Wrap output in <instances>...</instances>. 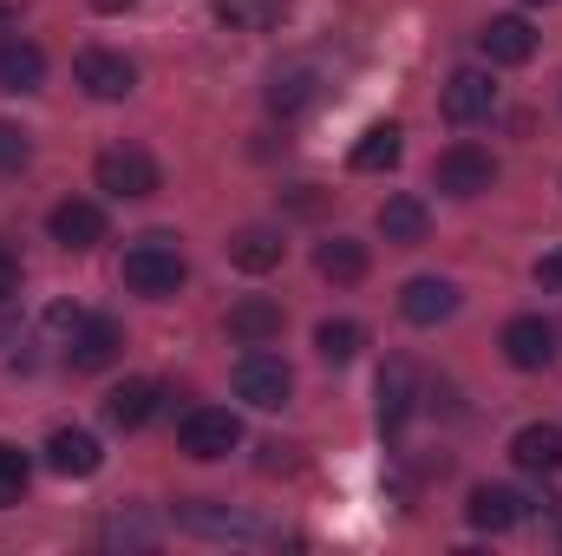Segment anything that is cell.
I'll return each mask as SVG.
<instances>
[{
	"mask_svg": "<svg viewBox=\"0 0 562 556\" xmlns=\"http://www.w3.org/2000/svg\"><path fill=\"white\" fill-rule=\"evenodd\" d=\"M229 341H243V347H269V341H281V301H269V294L236 301V308H229Z\"/></svg>",
	"mask_w": 562,
	"mask_h": 556,
	"instance_id": "obj_21",
	"label": "cell"
},
{
	"mask_svg": "<svg viewBox=\"0 0 562 556\" xmlns=\"http://www.w3.org/2000/svg\"><path fill=\"white\" fill-rule=\"evenodd\" d=\"M445 119L451 125H484L491 112H497V79L484 73V66H458L451 79H445Z\"/></svg>",
	"mask_w": 562,
	"mask_h": 556,
	"instance_id": "obj_8",
	"label": "cell"
},
{
	"mask_svg": "<svg viewBox=\"0 0 562 556\" xmlns=\"http://www.w3.org/2000/svg\"><path fill=\"white\" fill-rule=\"evenodd\" d=\"M281 256H288V243H281V230H269V223H249V230L229 236V263L243 276H269V269H281Z\"/></svg>",
	"mask_w": 562,
	"mask_h": 556,
	"instance_id": "obj_19",
	"label": "cell"
},
{
	"mask_svg": "<svg viewBox=\"0 0 562 556\" xmlns=\"http://www.w3.org/2000/svg\"><path fill=\"white\" fill-rule=\"evenodd\" d=\"M413 407H419V380H413V367H406V360H386V374H380V432L400 438L406 419H413Z\"/></svg>",
	"mask_w": 562,
	"mask_h": 556,
	"instance_id": "obj_16",
	"label": "cell"
},
{
	"mask_svg": "<svg viewBox=\"0 0 562 556\" xmlns=\"http://www.w3.org/2000/svg\"><path fill=\"white\" fill-rule=\"evenodd\" d=\"M72 79H79L92 99H105V105H119V99L138 92V66H132L125 53H112V46H86V53L72 59Z\"/></svg>",
	"mask_w": 562,
	"mask_h": 556,
	"instance_id": "obj_7",
	"label": "cell"
},
{
	"mask_svg": "<svg viewBox=\"0 0 562 556\" xmlns=\"http://www.w3.org/2000/svg\"><path fill=\"white\" fill-rule=\"evenodd\" d=\"M157 380H125V387H112L105 393V419L119 425V432H138V425H150V413H157Z\"/></svg>",
	"mask_w": 562,
	"mask_h": 556,
	"instance_id": "obj_23",
	"label": "cell"
},
{
	"mask_svg": "<svg viewBox=\"0 0 562 556\" xmlns=\"http://www.w3.org/2000/svg\"><path fill=\"white\" fill-rule=\"evenodd\" d=\"M119 354H125V327H119L112 314H86V321H79V334L66 341L72 374H105Z\"/></svg>",
	"mask_w": 562,
	"mask_h": 556,
	"instance_id": "obj_9",
	"label": "cell"
},
{
	"mask_svg": "<svg viewBox=\"0 0 562 556\" xmlns=\"http://www.w3.org/2000/svg\"><path fill=\"white\" fill-rule=\"evenodd\" d=\"M400 314H406L413 327H438V321H451V314H458V281L413 276L406 288H400Z\"/></svg>",
	"mask_w": 562,
	"mask_h": 556,
	"instance_id": "obj_14",
	"label": "cell"
},
{
	"mask_svg": "<svg viewBox=\"0 0 562 556\" xmlns=\"http://www.w3.org/2000/svg\"><path fill=\"white\" fill-rule=\"evenodd\" d=\"M99 13H125V7H138V0H92Z\"/></svg>",
	"mask_w": 562,
	"mask_h": 556,
	"instance_id": "obj_34",
	"label": "cell"
},
{
	"mask_svg": "<svg viewBox=\"0 0 562 556\" xmlns=\"http://www.w3.org/2000/svg\"><path fill=\"white\" fill-rule=\"evenodd\" d=\"M484 59L491 66H530L537 59V26L524 20V13H497V20H484Z\"/></svg>",
	"mask_w": 562,
	"mask_h": 556,
	"instance_id": "obj_12",
	"label": "cell"
},
{
	"mask_svg": "<svg viewBox=\"0 0 562 556\" xmlns=\"http://www.w3.org/2000/svg\"><path fill=\"white\" fill-rule=\"evenodd\" d=\"M46 230H53L59 249H99V243H105V210H99L92 197H66V203H53Z\"/></svg>",
	"mask_w": 562,
	"mask_h": 556,
	"instance_id": "obj_11",
	"label": "cell"
},
{
	"mask_svg": "<svg viewBox=\"0 0 562 556\" xmlns=\"http://www.w3.org/2000/svg\"><path fill=\"white\" fill-rule=\"evenodd\" d=\"M183 281H190V263H183V249H177L170 230H150V236H138V243L125 249V288H132V294L170 301Z\"/></svg>",
	"mask_w": 562,
	"mask_h": 556,
	"instance_id": "obj_1",
	"label": "cell"
},
{
	"mask_svg": "<svg viewBox=\"0 0 562 556\" xmlns=\"http://www.w3.org/2000/svg\"><path fill=\"white\" fill-rule=\"evenodd\" d=\"M13 294H20V256H13V249L0 243V308H7Z\"/></svg>",
	"mask_w": 562,
	"mask_h": 556,
	"instance_id": "obj_31",
	"label": "cell"
},
{
	"mask_svg": "<svg viewBox=\"0 0 562 556\" xmlns=\"http://www.w3.org/2000/svg\"><path fill=\"white\" fill-rule=\"evenodd\" d=\"M464 518H471L477 531L504 537V531H517V524L530 518V498H524V491H510V485H477V491H471V504H464Z\"/></svg>",
	"mask_w": 562,
	"mask_h": 556,
	"instance_id": "obj_13",
	"label": "cell"
},
{
	"mask_svg": "<svg viewBox=\"0 0 562 556\" xmlns=\"http://www.w3.org/2000/svg\"><path fill=\"white\" fill-rule=\"evenodd\" d=\"M26 485H33V465H26V452L0 438V511H7V504H20V498H26Z\"/></svg>",
	"mask_w": 562,
	"mask_h": 556,
	"instance_id": "obj_28",
	"label": "cell"
},
{
	"mask_svg": "<svg viewBox=\"0 0 562 556\" xmlns=\"http://www.w3.org/2000/svg\"><path fill=\"white\" fill-rule=\"evenodd\" d=\"M504 360H510L517 374H543V367L557 360V327H550L543 314H517V321L504 327Z\"/></svg>",
	"mask_w": 562,
	"mask_h": 556,
	"instance_id": "obj_10",
	"label": "cell"
},
{
	"mask_svg": "<svg viewBox=\"0 0 562 556\" xmlns=\"http://www.w3.org/2000/svg\"><path fill=\"white\" fill-rule=\"evenodd\" d=\"M314 269L327 281H367L373 256H367V243H353V236H327V243L314 249Z\"/></svg>",
	"mask_w": 562,
	"mask_h": 556,
	"instance_id": "obj_24",
	"label": "cell"
},
{
	"mask_svg": "<svg viewBox=\"0 0 562 556\" xmlns=\"http://www.w3.org/2000/svg\"><path fill=\"white\" fill-rule=\"evenodd\" d=\"M537 281H543L550 294H562V243H557V249H543V256H537Z\"/></svg>",
	"mask_w": 562,
	"mask_h": 556,
	"instance_id": "obj_32",
	"label": "cell"
},
{
	"mask_svg": "<svg viewBox=\"0 0 562 556\" xmlns=\"http://www.w3.org/2000/svg\"><path fill=\"white\" fill-rule=\"evenodd\" d=\"M79 321H86V308H72V301H53V308H46V327H53L59 341H72V334H79Z\"/></svg>",
	"mask_w": 562,
	"mask_h": 556,
	"instance_id": "obj_30",
	"label": "cell"
},
{
	"mask_svg": "<svg viewBox=\"0 0 562 556\" xmlns=\"http://www.w3.org/2000/svg\"><path fill=\"white\" fill-rule=\"evenodd\" d=\"M314 347H321L327 367H347V360L367 347V327H360V321H321V327H314Z\"/></svg>",
	"mask_w": 562,
	"mask_h": 556,
	"instance_id": "obj_27",
	"label": "cell"
},
{
	"mask_svg": "<svg viewBox=\"0 0 562 556\" xmlns=\"http://www.w3.org/2000/svg\"><path fill=\"white\" fill-rule=\"evenodd\" d=\"M26 164H33V138L13 119H0V170H26Z\"/></svg>",
	"mask_w": 562,
	"mask_h": 556,
	"instance_id": "obj_29",
	"label": "cell"
},
{
	"mask_svg": "<svg viewBox=\"0 0 562 556\" xmlns=\"http://www.w3.org/2000/svg\"><path fill=\"white\" fill-rule=\"evenodd\" d=\"M510 458H517V471H543V478H557L562 471V425H550V419L524 425V432L510 438Z\"/></svg>",
	"mask_w": 562,
	"mask_h": 556,
	"instance_id": "obj_20",
	"label": "cell"
},
{
	"mask_svg": "<svg viewBox=\"0 0 562 556\" xmlns=\"http://www.w3.org/2000/svg\"><path fill=\"white\" fill-rule=\"evenodd\" d=\"M431 184H438L445 197L471 203V197H484V190L497 184V157H491L484 144H451V151H438V164H431Z\"/></svg>",
	"mask_w": 562,
	"mask_h": 556,
	"instance_id": "obj_5",
	"label": "cell"
},
{
	"mask_svg": "<svg viewBox=\"0 0 562 556\" xmlns=\"http://www.w3.org/2000/svg\"><path fill=\"white\" fill-rule=\"evenodd\" d=\"M400 151H406V138H400V125H373V132H360V144L347 151V164L373 177V170H393V164H400Z\"/></svg>",
	"mask_w": 562,
	"mask_h": 556,
	"instance_id": "obj_26",
	"label": "cell"
},
{
	"mask_svg": "<svg viewBox=\"0 0 562 556\" xmlns=\"http://www.w3.org/2000/svg\"><path fill=\"white\" fill-rule=\"evenodd\" d=\"M314 99H321V73H314V66H288V73L269 79V112H276V119H301Z\"/></svg>",
	"mask_w": 562,
	"mask_h": 556,
	"instance_id": "obj_22",
	"label": "cell"
},
{
	"mask_svg": "<svg viewBox=\"0 0 562 556\" xmlns=\"http://www.w3.org/2000/svg\"><path fill=\"white\" fill-rule=\"evenodd\" d=\"M92 177H99V190H105V197H119V203L157 197V184H164L157 157H150V151H138V144H112V151H99Z\"/></svg>",
	"mask_w": 562,
	"mask_h": 556,
	"instance_id": "obj_2",
	"label": "cell"
},
{
	"mask_svg": "<svg viewBox=\"0 0 562 556\" xmlns=\"http://www.w3.org/2000/svg\"><path fill=\"white\" fill-rule=\"evenodd\" d=\"M373 223H380V236H386L393 249H419L425 236H431V210H425V197H386Z\"/></svg>",
	"mask_w": 562,
	"mask_h": 556,
	"instance_id": "obj_18",
	"label": "cell"
},
{
	"mask_svg": "<svg viewBox=\"0 0 562 556\" xmlns=\"http://www.w3.org/2000/svg\"><path fill=\"white\" fill-rule=\"evenodd\" d=\"M46 465H53L59 478H92V471L105 465V445H99L86 425H59V432L46 438Z\"/></svg>",
	"mask_w": 562,
	"mask_h": 556,
	"instance_id": "obj_15",
	"label": "cell"
},
{
	"mask_svg": "<svg viewBox=\"0 0 562 556\" xmlns=\"http://www.w3.org/2000/svg\"><path fill=\"white\" fill-rule=\"evenodd\" d=\"M321 203H327V197H321L314 184H294V190H288V210H294V216H321Z\"/></svg>",
	"mask_w": 562,
	"mask_h": 556,
	"instance_id": "obj_33",
	"label": "cell"
},
{
	"mask_svg": "<svg viewBox=\"0 0 562 556\" xmlns=\"http://www.w3.org/2000/svg\"><path fill=\"white\" fill-rule=\"evenodd\" d=\"M530 7H537V0H530ZM543 7H550V0H543Z\"/></svg>",
	"mask_w": 562,
	"mask_h": 556,
	"instance_id": "obj_36",
	"label": "cell"
},
{
	"mask_svg": "<svg viewBox=\"0 0 562 556\" xmlns=\"http://www.w3.org/2000/svg\"><path fill=\"white\" fill-rule=\"evenodd\" d=\"M177 524L190 531V537H210V544H269L276 531L262 524V518H243V511H223V504H177Z\"/></svg>",
	"mask_w": 562,
	"mask_h": 556,
	"instance_id": "obj_6",
	"label": "cell"
},
{
	"mask_svg": "<svg viewBox=\"0 0 562 556\" xmlns=\"http://www.w3.org/2000/svg\"><path fill=\"white\" fill-rule=\"evenodd\" d=\"M177 445H183L196 465H216V458H229V452L243 445V419L229 413V407H190L183 425H177Z\"/></svg>",
	"mask_w": 562,
	"mask_h": 556,
	"instance_id": "obj_4",
	"label": "cell"
},
{
	"mask_svg": "<svg viewBox=\"0 0 562 556\" xmlns=\"http://www.w3.org/2000/svg\"><path fill=\"white\" fill-rule=\"evenodd\" d=\"M288 393H294V367L281 360L276 347H249V354L236 360V400L276 413V407H288Z\"/></svg>",
	"mask_w": 562,
	"mask_h": 556,
	"instance_id": "obj_3",
	"label": "cell"
},
{
	"mask_svg": "<svg viewBox=\"0 0 562 556\" xmlns=\"http://www.w3.org/2000/svg\"><path fill=\"white\" fill-rule=\"evenodd\" d=\"M46 86V53L33 46V40H0V92H13V99H26V92H40Z\"/></svg>",
	"mask_w": 562,
	"mask_h": 556,
	"instance_id": "obj_17",
	"label": "cell"
},
{
	"mask_svg": "<svg viewBox=\"0 0 562 556\" xmlns=\"http://www.w3.org/2000/svg\"><path fill=\"white\" fill-rule=\"evenodd\" d=\"M7 26H13V7H7V0H0V33H7Z\"/></svg>",
	"mask_w": 562,
	"mask_h": 556,
	"instance_id": "obj_35",
	"label": "cell"
},
{
	"mask_svg": "<svg viewBox=\"0 0 562 556\" xmlns=\"http://www.w3.org/2000/svg\"><path fill=\"white\" fill-rule=\"evenodd\" d=\"M210 13L236 33H269L288 20V0H210Z\"/></svg>",
	"mask_w": 562,
	"mask_h": 556,
	"instance_id": "obj_25",
	"label": "cell"
}]
</instances>
